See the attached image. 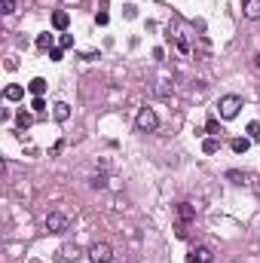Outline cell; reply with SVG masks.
<instances>
[{"label": "cell", "mask_w": 260, "mask_h": 263, "mask_svg": "<svg viewBox=\"0 0 260 263\" xmlns=\"http://www.w3.org/2000/svg\"><path fill=\"white\" fill-rule=\"evenodd\" d=\"M31 110H34V113H43V110H46V101H43V95H34V101H31Z\"/></svg>", "instance_id": "18"}, {"label": "cell", "mask_w": 260, "mask_h": 263, "mask_svg": "<svg viewBox=\"0 0 260 263\" xmlns=\"http://www.w3.org/2000/svg\"><path fill=\"white\" fill-rule=\"evenodd\" d=\"M46 230L55 233V236H61V233L71 230V217L61 214V211H49V214H46Z\"/></svg>", "instance_id": "3"}, {"label": "cell", "mask_w": 260, "mask_h": 263, "mask_svg": "<svg viewBox=\"0 0 260 263\" xmlns=\"http://www.w3.org/2000/svg\"><path fill=\"white\" fill-rule=\"evenodd\" d=\"M254 64H257V67H260V52H257V55H254Z\"/></svg>", "instance_id": "26"}, {"label": "cell", "mask_w": 260, "mask_h": 263, "mask_svg": "<svg viewBox=\"0 0 260 263\" xmlns=\"http://www.w3.org/2000/svg\"><path fill=\"white\" fill-rule=\"evenodd\" d=\"M156 95H159V98H171V95H175V86H171L168 80H162V83H156V89H153Z\"/></svg>", "instance_id": "11"}, {"label": "cell", "mask_w": 260, "mask_h": 263, "mask_svg": "<svg viewBox=\"0 0 260 263\" xmlns=\"http://www.w3.org/2000/svg\"><path fill=\"white\" fill-rule=\"evenodd\" d=\"M202 150H205L208 156H211V153H217V150H220V141H217V138H211V135H208L205 141H202Z\"/></svg>", "instance_id": "16"}, {"label": "cell", "mask_w": 260, "mask_h": 263, "mask_svg": "<svg viewBox=\"0 0 260 263\" xmlns=\"http://www.w3.org/2000/svg\"><path fill=\"white\" fill-rule=\"evenodd\" d=\"M89 257H92V263H110L113 260V248L107 242H95L89 248Z\"/></svg>", "instance_id": "4"}, {"label": "cell", "mask_w": 260, "mask_h": 263, "mask_svg": "<svg viewBox=\"0 0 260 263\" xmlns=\"http://www.w3.org/2000/svg\"><path fill=\"white\" fill-rule=\"evenodd\" d=\"M15 126H19V129H31V126H34V116H31L28 110H19V116H15Z\"/></svg>", "instance_id": "14"}, {"label": "cell", "mask_w": 260, "mask_h": 263, "mask_svg": "<svg viewBox=\"0 0 260 263\" xmlns=\"http://www.w3.org/2000/svg\"><path fill=\"white\" fill-rule=\"evenodd\" d=\"M230 147H233V153H248V147H251V138H233V141H230Z\"/></svg>", "instance_id": "12"}, {"label": "cell", "mask_w": 260, "mask_h": 263, "mask_svg": "<svg viewBox=\"0 0 260 263\" xmlns=\"http://www.w3.org/2000/svg\"><path fill=\"white\" fill-rule=\"evenodd\" d=\"M3 3V15H12L15 12V0H0Z\"/></svg>", "instance_id": "22"}, {"label": "cell", "mask_w": 260, "mask_h": 263, "mask_svg": "<svg viewBox=\"0 0 260 263\" xmlns=\"http://www.w3.org/2000/svg\"><path fill=\"white\" fill-rule=\"evenodd\" d=\"M49 58L52 61H61V49H49Z\"/></svg>", "instance_id": "25"}, {"label": "cell", "mask_w": 260, "mask_h": 263, "mask_svg": "<svg viewBox=\"0 0 260 263\" xmlns=\"http://www.w3.org/2000/svg\"><path fill=\"white\" fill-rule=\"evenodd\" d=\"M156 126H159V116H156L153 107H141V110H138V116H135V129L138 132H153Z\"/></svg>", "instance_id": "2"}, {"label": "cell", "mask_w": 260, "mask_h": 263, "mask_svg": "<svg viewBox=\"0 0 260 263\" xmlns=\"http://www.w3.org/2000/svg\"><path fill=\"white\" fill-rule=\"evenodd\" d=\"M248 138L251 141H260V122H248Z\"/></svg>", "instance_id": "19"}, {"label": "cell", "mask_w": 260, "mask_h": 263, "mask_svg": "<svg viewBox=\"0 0 260 263\" xmlns=\"http://www.w3.org/2000/svg\"><path fill=\"white\" fill-rule=\"evenodd\" d=\"M74 46V37L71 34H61V49H71Z\"/></svg>", "instance_id": "24"}, {"label": "cell", "mask_w": 260, "mask_h": 263, "mask_svg": "<svg viewBox=\"0 0 260 263\" xmlns=\"http://www.w3.org/2000/svg\"><path fill=\"white\" fill-rule=\"evenodd\" d=\"M187 263H214V251H211V248H205V245H199V248L190 251Z\"/></svg>", "instance_id": "5"}, {"label": "cell", "mask_w": 260, "mask_h": 263, "mask_svg": "<svg viewBox=\"0 0 260 263\" xmlns=\"http://www.w3.org/2000/svg\"><path fill=\"white\" fill-rule=\"evenodd\" d=\"M55 40H52V34H37V49H43V52H49V49H55L52 46Z\"/></svg>", "instance_id": "15"}, {"label": "cell", "mask_w": 260, "mask_h": 263, "mask_svg": "<svg viewBox=\"0 0 260 263\" xmlns=\"http://www.w3.org/2000/svg\"><path fill=\"white\" fill-rule=\"evenodd\" d=\"M178 217H181V223H190V220H196V208L190 205V202H181V205H178Z\"/></svg>", "instance_id": "7"}, {"label": "cell", "mask_w": 260, "mask_h": 263, "mask_svg": "<svg viewBox=\"0 0 260 263\" xmlns=\"http://www.w3.org/2000/svg\"><path fill=\"white\" fill-rule=\"evenodd\" d=\"M3 98H6V101H22V98H25V89L12 83V86H6V89H3Z\"/></svg>", "instance_id": "10"}, {"label": "cell", "mask_w": 260, "mask_h": 263, "mask_svg": "<svg viewBox=\"0 0 260 263\" xmlns=\"http://www.w3.org/2000/svg\"><path fill=\"white\" fill-rule=\"evenodd\" d=\"M227 178H230L233 184H245V174H242V171H227Z\"/></svg>", "instance_id": "21"}, {"label": "cell", "mask_w": 260, "mask_h": 263, "mask_svg": "<svg viewBox=\"0 0 260 263\" xmlns=\"http://www.w3.org/2000/svg\"><path fill=\"white\" fill-rule=\"evenodd\" d=\"M95 22H98V25H107V22H110V15L101 9V12H95Z\"/></svg>", "instance_id": "23"}, {"label": "cell", "mask_w": 260, "mask_h": 263, "mask_svg": "<svg viewBox=\"0 0 260 263\" xmlns=\"http://www.w3.org/2000/svg\"><path fill=\"white\" fill-rule=\"evenodd\" d=\"M28 89H31V95H43V92H46V80H43V77H34V80L28 83Z\"/></svg>", "instance_id": "13"}, {"label": "cell", "mask_w": 260, "mask_h": 263, "mask_svg": "<svg viewBox=\"0 0 260 263\" xmlns=\"http://www.w3.org/2000/svg\"><path fill=\"white\" fill-rule=\"evenodd\" d=\"M52 116H55L58 122H67V119H71V107H67L64 101H58V104H52Z\"/></svg>", "instance_id": "9"}, {"label": "cell", "mask_w": 260, "mask_h": 263, "mask_svg": "<svg viewBox=\"0 0 260 263\" xmlns=\"http://www.w3.org/2000/svg\"><path fill=\"white\" fill-rule=\"evenodd\" d=\"M242 12H245V19L257 22L260 19V0H245V3H242Z\"/></svg>", "instance_id": "6"}, {"label": "cell", "mask_w": 260, "mask_h": 263, "mask_svg": "<svg viewBox=\"0 0 260 263\" xmlns=\"http://www.w3.org/2000/svg\"><path fill=\"white\" fill-rule=\"evenodd\" d=\"M202 132H205V135H211V138H217V135H220L223 129H220V122H217V119H208V122H205V129H202Z\"/></svg>", "instance_id": "17"}, {"label": "cell", "mask_w": 260, "mask_h": 263, "mask_svg": "<svg viewBox=\"0 0 260 263\" xmlns=\"http://www.w3.org/2000/svg\"><path fill=\"white\" fill-rule=\"evenodd\" d=\"M95 190H104V187H107V178H104V174H92V181H89Z\"/></svg>", "instance_id": "20"}, {"label": "cell", "mask_w": 260, "mask_h": 263, "mask_svg": "<svg viewBox=\"0 0 260 263\" xmlns=\"http://www.w3.org/2000/svg\"><path fill=\"white\" fill-rule=\"evenodd\" d=\"M217 110H220V119H236L239 110H242V98L239 95H223L217 101Z\"/></svg>", "instance_id": "1"}, {"label": "cell", "mask_w": 260, "mask_h": 263, "mask_svg": "<svg viewBox=\"0 0 260 263\" xmlns=\"http://www.w3.org/2000/svg\"><path fill=\"white\" fill-rule=\"evenodd\" d=\"M67 25H71V15H67V12H52V28H55V31H67Z\"/></svg>", "instance_id": "8"}]
</instances>
